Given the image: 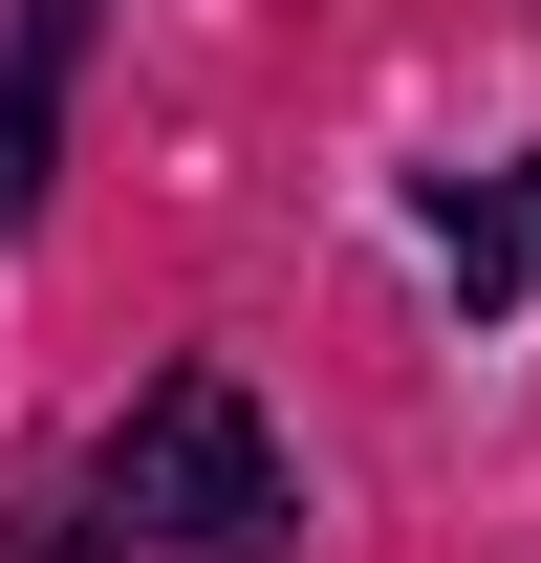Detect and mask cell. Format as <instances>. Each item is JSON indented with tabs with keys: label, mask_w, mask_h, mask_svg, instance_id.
Masks as SVG:
<instances>
[{
	"label": "cell",
	"mask_w": 541,
	"mask_h": 563,
	"mask_svg": "<svg viewBox=\"0 0 541 563\" xmlns=\"http://www.w3.org/2000/svg\"><path fill=\"white\" fill-rule=\"evenodd\" d=\"M87 542L109 563H281L303 542V477H281V433L239 368H152L131 433L87 455Z\"/></svg>",
	"instance_id": "obj_1"
},
{
	"label": "cell",
	"mask_w": 541,
	"mask_h": 563,
	"mask_svg": "<svg viewBox=\"0 0 541 563\" xmlns=\"http://www.w3.org/2000/svg\"><path fill=\"white\" fill-rule=\"evenodd\" d=\"M87 22H109V0H0V239L44 217V174H66V87H87Z\"/></svg>",
	"instance_id": "obj_2"
},
{
	"label": "cell",
	"mask_w": 541,
	"mask_h": 563,
	"mask_svg": "<svg viewBox=\"0 0 541 563\" xmlns=\"http://www.w3.org/2000/svg\"><path fill=\"white\" fill-rule=\"evenodd\" d=\"M433 261H455V303H476V325H498V303H541V152L433 196Z\"/></svg>",
	"instance_id": "obj_3"
}]
</instances>
